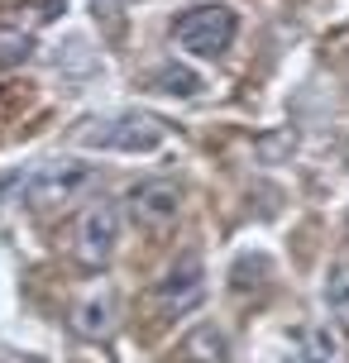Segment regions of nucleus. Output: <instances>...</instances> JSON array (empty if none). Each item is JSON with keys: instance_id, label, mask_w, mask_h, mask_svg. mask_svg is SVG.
Wrapping results in <instances>:
<instances>
[{"instance_id": "nucleus-2", "label": "nucleus", "mask_w": 349, "mask_h": 363, "mask_svg": "<svg viewBox=\"0 0 349 363\" xmlns=\"http://www.w3.org/2000/svg\"><path fill=\"white\" fill-rule=\"evenodd\" d=\"M172 34H177V43H182L187 53L221 57L239 34V15L230 5H196V10H187V15L172 24Z\"/></svg>"}, {"instance_id": "nucleus-12", "label": "nucleus", "mask_w": 349, "mask_h": 363, "mask_svg": "<svg viewBox=\"0 0 349 363\" xmlns=\"http://www.w3.org/2000/svg\"><path fill=\"white\" fill-rule=\"evenodd\" d=\"M29 53H34V38L24 34V29H0V67H15Z\"/></svg>"}, {"instance_id": "nucleus-1", "label": "nucleus", "mask_w": 349, "mask_h": 363, "mask_svg": "<svg viewBox=\"0 0 349 363\" xmlns=\"http://www.w3.org/2000/svg\"><path fill=\"white\" fill-rule=\"evenodd\" d=\"M96 186V167L77 163V158H53V163H38L24 172V186H19V201L29 206H62V201H77L82 191Z\"/></svg>"}, {"instance_id": "nucleus-10", "label": "nucleus", "mask_w": 349, "mask_h": 363, "mask_svg": "<svg viewBox=\"0 0 349 363\" xmlns=\"http://www.w3.org/2000/svg\"><path fill=\"white\" fill-rule=\"evenodd\" d=\"M111 311H115L111 296H92L87 306L77 311V330H82V335H106V330H111Z\"/></svg>"}, {"instance_id": "nucleus-6", "label": "nucleus", "mask_w": 349, "mask_h": 363, "mask_svg": "<svg viewBox=\"0 0 349 363\" xmlns=\"http://www.w3.org/2000/svg\"><path fill=\"white\" fill-rule=\"evenodd\" d=\"M129 220L139 225V230H167L177 211H182V191L172 186V182L153 177V182H139L134 191H129Z\"/></svg>"}, {"instance_id": "nucleus-4", "label": "nucleus", "mask_w": 349, "mask_h": 363, "mask_svg": "<svg viewBox=\"0 0 349 363\" xmlns=\"http://www.w3.org/2000/svg\"><path fill=\"white\" fill-rule=\"evenodd\" d=\"M206 296V263L196 254H182L172 268L153 282V306L163 315H182Z\"/></svg>"}, {"instance_id": "nucleus-7", "label": "nucleus", "mask_w": 349, "mask_h": 363, "mask_svg": "<svg viewBox=\"0 0 349 363\" xmlns=\"http://www.w3.org/2000/svg\"><path fill=\"white\" fill-rule=\"evenodd\" d=\"M297 345H301V363H340V354H345L331 325H301Z\"/></svg>"}, {"instance_id": "nucleus-13", "label": "nucleus", "mask_w": 349, "mask_h": 363, "mask_svg": "<svg viewBox=\"0 0 349 363\" xmlns=\"http://www.w3.org/2000/svg\"><path fill=\"white\" fill-rule=\"evenodd\" d=\"M92 10H96V19H106V24H120V10H125V0H92Z\"/></svg>"}, {"instance_id": "nucleus-3", "label": "nucleus", "mask_w": 349, "mask_h": 363, "mask_svg": "<svg viewBox=\"0 0 349 363\" xmlns=\"http://www.w3.org/2000/svg\"><path fill=\"white\" fill-rule=\"evenodd\" d=\"M163 139H167V125L153 120V115H139V110L111 115V120H92V125L82 129V144L115 148V153H148V148L163 144Z\"/></svg>"}, {"instance_id": "nucleus-9", "label": "nucleus", "mask_w": 349, "mask_h": 363, "mask_svg": "<svg viewBox=\"0 0 349 363\" xmlns=\"http://www.w3.org/2000/svg\"><path fill=\"white\" fill-rule=\"evenodd\" d=\"M153 91H167V96H196L201 91V77L192 67H158L153 72Z\"/></svg>"}, {"instance_id": "nucleus-11", "label": "nucleus", "mask_w": 349, "mask_h": 363, "mask_svg": "<svg viewBox=\"0 0 349 363\" xmlns=\"http://www.w3.org/2000/svg\"><path fill=\"white\" fill-rule=\"evenodd\" d=\"M187 354H192V359H201V363H225V335L221 330H196V335H192V340H187Z\"/></svg>"}, {"instance_id": "nucleus-8", "label": "nucleus", "mask_w": 349, "mask_h": 363, "mask_svg": "<svg viewBox=\"0 0 349 363\" xmlns=\"http://www.w3.org/2000/svg\"><path fill=\"white\" fill-rule=\"evenodd\" d=\"M326 311L331 320L349 335V263H335L331 277H326Z\"/></svg>"}, {"instance_id": "nucleus-5", "label": "nucleus", "mask_w": 349, "mask_h": 363, "mask_svg": "<svg viewBox=\"0 0 349 363\" xmlns=\"http://www.w3.org/2000/svg\"><path fill=\"white\" fill-rule=\"evenodd\" d=\"M115 239H120V211H115L111 201L87 206L82 220H77V258H82L87 268H101V263L115 254Z\"/></svg>"}, {"instance_id": "nucleus-14", "label": "nucleus", "mask_w": 349, "mask_h": 363, "mask_svg": "<svg viewBox=\"0 0 349 363\" xmlns=\"http://www.w3.org/2000/svg\"><path fill=\"white\" fill-rule=\"evenodd\" d=\"M57 10H67V0H34V15L38 19H53Z\"/></svg>"}]
</instances>
